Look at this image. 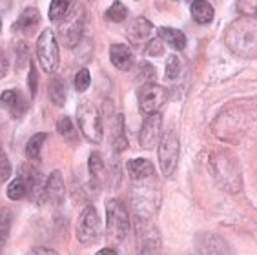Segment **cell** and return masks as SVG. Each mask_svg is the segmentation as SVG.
Masks as SVG:
<instances>
[{
    "mask_svg": "<svg viewBox=\"0 0 257 255\" xmlns=\"http://www.w3.org/2000/svg\"><path fill=\"white\" fill-rule=\"evenodd\" d=\"M20 175L24 177L26 188H28V197H30L31 201H39V202L44 201L46 199V193H44L46 182H42L40 173L35 172L31 166H24V168H20Z\"/></svg>",
    "mask_w": 257,
    "mask_h": 255,
    "instance_id": "cell-12",
    "label": "cell"
},
{
    "mask_svg": "<svg viewBox=\"0 0 257 255\" xmlns=\"http://www.w3.org/2000/svg\"><path fill=\"white\" fill-rule=\"evenodd\" d=\"M161 135H163V115L161 113H152L146 115L143 126L139 130V144L144 150H154L157 143H161Z\"/></svg>",
    "mask_w": 257,
    "mask_h": 255,
    "instance_id": "cell-11",
    "label": "cell"
},
{
    "mask_svg": "<svg viewBox=\"0 0 257 255\" xmlns=\"http://www.w3.org/2000/svg\"><path fill=\"white\" fill-rule=\"evenodd\" d=\"M37 59L46 73H55L59 68V40L51 30H44L37 39Z\"/></svg>",
    "mask_w": 257,
    "mask_h": 255,
    "instance_id": "cell-7",
    "label": "cell"
},
{
    "mask_svg": "<svg viewBox=\"0 0 257 255\" xmlns=\"http://www.w3.org/2000/svg\"><path fill=\"white\" fill-rule=\"evenodd\" d=\"M0 31H2V19H0Z\"/></svg>",
    "mask_w": 257,
    "mask_h": 255,
    "instance_id": "cell-42",
    "label": "cell"
},
{
    "mask_svg": "<svg viewBox=\"0 0 257 255\" xmlns=\"http://www.w3.org/2000/svg\"><path fill=\"white\" fill-rule=\"evenodd\" d=\"M102 233V224H100L99 213L91 204L80 211L79 222H77V239H79L80 244H93L97 242Z\"/></svg>",
    "mask_w": 257,
    "mask_h": 255,
    "instance_id": "cell-9",
    "label": "cell"
},
{
    "mask_svg": "<svg viewBox=\"0 0 257 255\" xmlns=\"http://www.w3.org/2000/svg\"><path fill=\"white\" fill-rule=\"evenodd\" d=\"M88 170H89V175H91V186H95L97 190H99L100 179H102V173H104V161H102V155H100L99 152L89 153Z\"/></svg>",
    "mask_w": 257,
    "mask_h": 255,
    "instance_id": "cell-24",
    "label": "cell"
},
{
    "mask_svg": "<svg viewBox=\"0 0 257 255\" xmlns=\"http://www.w3.org/2000/svg\"><path fill=\"white\" fill-rule=\"evenodd\" d=\"M68 11H69V0H51L48 17H50L51 22H60V20L68 15Z\"/></svg>",
    "mask_w": 257,
    "mask_h": 255,
    "instance_id": "cell-28",
    "label": "cell"
},
{
    "mask_svg": "<svg viewBox=\"0 0 257 255\" xmlns=\"http://www.w3.org/2000/svg\"><path fill=\"white\" fill-rule=\"evenodd\" d=\"M139 109L143 115H152L163 108L168 100V89L157 82H144L137 93Z\"/></svg>",
    "mask_w": 257,
    "mask_h": 255,
    "instance_id": "cell-8",
    "label": "cell"
},
{
    "mask_svg": "<svg viewBox=\"0 0 257 255\" xmlns=\"http://www.w3.org/2000/svg\"><path fill=\"white\" fill-rule=\"evenodd\" d=\"M190 15H192V19L197 24L206 26L215 17V10H213V6L208 0H192V4H190Z\"/></svg>",
    "mask_w": 257,
    "mask_h": 255,
    "instance_id": "cell-18",
    "label": "cell"
},
{
    "mask_svg": "<svg viewBox=\"0 0 257 255\" xmlns=\"http://www.w3.org/2000/svg\"><path fill=\"white\" fill-rule=\"evenodd\" d=\"M154 35V24L144 17H135L128 26V39L132 44L139 46L143 42H148Z\"/></svg>",
    "mask_w": 257,
    "mask_h": 255,
    "instance_id": "cell-13",
    "label": "cell"
},
{
    "mask_svg": "<svg viewBox=\"0 0 257 255\" xmlns=\"http://www.w3.org/2000/svg\"><path fill=\"white\" fill-rule=\"evenodd\" d=\"M126 130H124V115H115L113 135H111V146L117 153L128 150V139H126Z\"/></svg>",
    "mask_w": 257,
    "mask_h": 255,
    "instance_id": "cell-23",
    "label": "cell"
},
{
    "mask_svg": "<svg viewBox=\"0 0 257 255\" xmlns=\"http://www.w3.org/2000/svg\"><path fill=\"white\" fill-rule=\"evenodd\" d=\"M152 179L154 177H150L146 181H137L132 188V204L137 217H150L157 208L159 193L154 191L155 188L152 186Z\"/></svg>",
    "mask_w": 257,
    "mask_h": 255,
    "instance_id": "cell-6",
    "label": "cell"
},
{
    "mask_svg": "<svg viewBox=\"0 0 257 255\" xmlns=\"http://www.w3.org/2000/svg\"><path fill=\"white\" fill-rule=\"evenodd\" d=\"M106 230L111 242H122L130 233L128 210L119 199H109L106 202Z\"/></svg>",
    "mask_w": 257,
    "mask_h": 255,
    "instance_id": "cell-3",
    "label": "cell"
},
{
    "mask_svg": "<svg viewBox=\"0 0 257 255\" xmlns=\"http://www.w3.org/2000/svg\"><path fill=\"white\" fill-rule=\"evenodd\" d=\"M17 69H20L22 66L26 64V60H28V48H26V44H22L20 42L19 46H17Z\"/></svg>",
    "mask_w": 257,
    "mask_h": 255,
    "instance_id": "cell-37",
    "label": "cell"
},
{
    "mask_svg": "<svg viewBox=\"0 0 257 255\" xmlns=\"http://www.w3.org/2000/svg\"><path fill=\"white\" fill-rule=\"evenodd\" d=\"M28 88H30L31 98L37 97V91H39V71H37V66H35V62L30 64V73H28Z\"/></svg>",
    "mask_w": 257,
    "mask_h": 255,
    "instance_id": "cell-32",
    "label": "cell"
},
{
    "mask_svg": "<svg viewBox=\"0 0 257 255\" xmlns=\"http://www.w3.org/2000/svg\"><path fill=\"white\" fill-rule=\"evenodd\" d=\"M159 39L163 40L164 44H168L170 48L177 49V51H183L186 48V35L183 33L181 30L177 28H168V26H163V28H159L157 30Z\"/></svg>",
    "mask_w": 257,
    "mask_h": 255,
    "instance_id": "cell-19",
    "label": "cell"
},
{
    "mask_svg": "<svg viewBox=\"0 0 257 255\" xmlns=\"http://www.w3.org/2000/svg\"><path fill=\"white\" fill-rule=\"evenodd\" d=\"M224 42L241 59H257V19L241 15L226 28Z\"/></svg>",
    "mask_w": 257,
    "mask_h": 255,
    "instance_id": "cell-1",
    "label": "cell"
},
{
    "mask_svg": "<svg viewBox=\"0 0 257 255\" xmlns=\"http://www.w3.org/2000/svg\"><path fill=\"white\" fill-rule=\"evenodd\" d=\"M235 4L241 15H257V0H237Z\"/></svg>",
    "mask_w": 257,
    "mask_h": 255,
    "instance_id": "cell-36",
    "label": "cell"
},
{
    "mask_svg": "<svg viewBox=\"0 0 257 255\" xmlns=\"http://www.w3.org/2000/svg\"><path fill=\"white\" fill-rule=\"evenodd\" d=\"M75 89L77 91H86V89L89 88V84H91V75H89V71L86 68H80L79 71H77V75H75Z\"/></svg>",
    "mask_w": 257,
    "mask_h": 255,
    "instance_id": "cell-31",
    "label": "cell"
},
{
    "mask_svg": "<svg viewBox=\"0 0 257 255\" xmlns=\"http://www.w3.org/2000/svg\"><path fill=\"white\" fill-rule=\"evenodd\" d=\"M39 24H40V11L37 10V8H33V6H30V8H26V10L20 13L15 28L20 31H24V33H33V30Z\"/></svg>",
    "mask_w": 257,
    "mask_h": 255,
    "instance_id": "cell-20",
    "label": "cell"
},
{
    "mask_svg": "<svg viewBox=\"0 0 257 255\" xmlns=\"http://www.w3.org/2000/svg\"><path fill=\"white\" fill-rule=\"evenodd\" d=\"M137 246L141 255H159L161 250V233L150 217H137Z\"/></svg>",
    "mask_w": 257,
    "mask_h": 255,
    "instance_id": "cell-10",
    "label": "cell"
},
{
    "mask_svg": "<svg viewBox=\"0 0 257 255\" xmlns=\"http://www.w3.org/2000/svg\"><path fill=\"white\" fill-rule=\"evenodd\" d=\"M126 170H128V175L132 177L134 182L146 181V179L155 175V168L148 159H132L126 162Z\"/></svg>",
    "mask_w": 257,
    "mask_h": 255,
    "instance_id": "cell-16",
    "label": "cell"
},
{
    "mask_svg": "<svg viewBox=\"0 0 257 255\" xmlns=\"http://www.w3.org/2000/svg\"><path fill=\"white\" fill-rule=\"evenodd\" d=\"M159 166L164 177H172L179 166V157H181V141L179 133L175 130H168L161 137V143L157 148Z\"/></svg>",
    "mask_w": 257,
    "mask_h": 255,
    "instance_id": "cell-4",
    "label": "cell"
},
{
    "mask_svg": "<svg viewBox=\"0 0 257 255\" xmlns=\"http://www.w3.org/2000/svg\"><path fill=\"white\" fill-rule=\"evenodd\" d=\"M8 69H10V60L6 57L4 49L0 48V79H4L6 75H8Z\"/></svg>",
    "mask_w": 257,
    "mask_h": 255,
    "instance_id": "cell-39",
    "label": "cell"
},
{
    "mask_svg": "<svg viewBox=\"0 0 257 255\" xmlns=\"http://www.w3.org/2000/svg\"><path fill=\"white\" fill-rule=\"evenodd\" d=\"M11 230V213L8 210H0V250L4 248Z\"/></svg>",
    "mask_w": 257,
    "mask_h": 255,
    "instance_id": "cell-29",
    "label": "cell"
},
{
    "mask_svg": "<svg viewBox=\"0 0 257 255\" xmlns=\"http://www.w3.org/2000/svg\"><path fill=\"white\" fill-rule=\"evenodd\" d=\"M141 69H143V79L146 80V82H155V68L154 66L143 62L141 64Z\"/></svg>",
    "mask_w": 257,
    "mask_h": 255,
    "instance_id": "cell-38",
    "label": "cell"
},
{
    "mask_svg": "<svg viewBox=\"0 0 257 255\" xmlns=\"http://www.w3.org/2000/svg\"><path fill=\"white\" fill-rule=\"evenodd\" d=\"M95 255H117V251L113 248H102V250H99Z\"/></svg>",
    "mask_w": 257,
    "mask_h": 255,
    "instance_id": "cell-41",
    "label": "cell"
},
{
    "mask_svg": "<svg viewBox=\"0 0 257 255\" xmlns=\"http://www.w3.org/2000/svg\"><path fill=\"white\" fill-rule=\"evenodd\" d=\"M181 59H179L177 55H168V59H166V79L168 80H175L181 75Z\"/></svg>",
    "mask_w": 257,
    "mask_h": 255,
    "instance_id": "cell-30",
    "label": "cell"
},
{
    "mask_svg": "<svg viewBox=\"0 0 257 255\" xmlns=\"http://www.w3.org/2000/svg\"><path fill=\"white\" fill-rule=\"evenodd\" d=\"M109 60L120 71H130V69L134 68V53H132V49L126 44H120V42H115V44L109 46Z\"/></svg>",
    "mask_w": 257,
    "mask_h": 255,
    "instance_id": "cell-15",
    "label": "cell"
},
{
    "mask_svg": "<svg viewBox=\"0 0 257 255\" xmlns=\"http://www.w3.org/2000/svg\"><path fill=\"white\" fill-rule=\"evenodd\" d=\"M77 122L80 133L88 139L91 144H99L102 141V120L99 111L89 100H82L77 108Z\"/></svg>",
    "mask_w": 257,
    "mask_h": 255,
    "instance_id": "cell-5",
    "label": "cell"
},
{
    "mask_svg": "<svg viewBox=\"0 0 257 255\" xmlns=\"http://www.w3.org/2000/svg\"><path fill=\"white\" fill-rule=\"evenodd\" d=\"M126 17H128V8H126L120 0H115L113 4L106 10V13H104V19L108 20V22H115V24L124 22Z\"/></svg>",
    "mask_w": 257,
    "mask_h": 255,
    "instance_id": "cell-26",
    "label": "cell"
},
{
    "mask_svg": "<svg viewBox=\"0 0 257 255\" xmlns=\"http://www.w3.org/2000/svg\"><path fill=\"white\" fill-rule=\"evenodd\" d=\"M11 172H13V168H11V162L6 155V152L0 148V182H6L8 179L11 177Z\"/></svg>",
    "mask_w": 257,
    "mask_h": 255,
    "instance_id": "cell-34",
    "label": "cell"
},
{
    "mask_svg": "<svg viewBox=\"0 0 257 255\" xmlns=\"http://www.w3.org/2000/svg\"><path fill=\"white\" fill-rule=\"evenodd\" d=\"M86 26V13L82 6H75L68 11V15L59 22V30L57 37L66 48H75L80 44L82 33H84Z\"/></svg>",
    "mask_w": 257,
    "mask_h": 255,
    "instance_id": "cell-2",
    "label": "cell"
},
{
    "mask_svg": "<svg viewBox=\"0 0 257 255\" xmlns=\"http://www.w3.org/2000/svg\"><path fill=\"white\" fill-rule=\"evenodd\" d=\"M6 193H8V197H10L11 201H20L24 195H28V188H26L24 177L20 175V177H17V179H13V181L8 184Z\"/></svg>",
    "mask_w": 257,
    "mask_h": 255,
    "instance_id": "cell-27",
    "label": "cell"
},
{
    "mask_svg": "<svg viewBox=\"0 0 257 255\" xmlns=\"http://www.w3.org/2000/svg\"><path fill=\"white\" fill-rule=\"evenodd\" d=\"M48 93H50V98L51 102L55 104V106H59V108H62L66 104V98H68V84H66V80L62 79V77H53V79L50 80V86H48Z\"/></svg>",
    "mask_w": 257,
    "mask_h": 255,
    "instance_id": "cell-21",
    "label": "cell"
},
{
    "mask_svg": "<svg viewBox=\"0 0 257 255\" xmlns=\"http://www.w3.org/2000/svg\"><path fill=\"white\" fill-rule=\"evenodd\" d=\"M46 199L51 201V204L59 206L64 202L66 197V186H64V179H62V173L59 170L50 173V177L46 179V186H44Z\"/></svg>",
    "mask_w": 257,
    "mask_h": 255,
    "instance_id": "cell-14",
    "label": "cell"
},
{
    "mask_svg": "<svg viewBox=\"0 0 257 255\" xmlns=\"http://www.w3.org/2000/svg\"><path fill=\"white\" fill-rule=\"evenodd\" d=\"M0 102L4 104L6 108H10L11 115L15 118L22 117L26 113V109H28V102H26L24 97H22L17 89H6V91H2Z\"/></svg>",
    "mask_w": 257,
    "mask_h": 255,
    "instance_id": "cell-17",
    "label": "cell"
},
{
    "mask_svg": "<svg viewBox=\"0 0 257 255\" xmlns=\"http://www.w3.org/2000/svg\"><path fill=\"white\" fill-rule=\"evenodd\" d=\"M204 251L208 255H235V251L230 248L223 237L217 235H206L204 237Z\"/></svg>",
    "mask_w": 257,
    "mask_h": 255,
    "instance_id": "cell-22",
    "label": "cell"
},
{
    "mask_svg": "<svg viewBox=\"0 0 257 255\" xmlns=\"http://www.w3.org/2000/svg\"><path fill=\"white\" fill-rule=\"evenodd\" d=\"M48 141V133H35L33 137L28 141L26 144V155L31 161H37L40 157V152H42V146Z\"/></svg>",
    "mask_w": 257,
    "mask_h": 255,
    "instance_id": "cell-25",
    "label": "cell"
},
{
    "mask_svg": "<svg viewBox=\"0 0 257 255\" xmlns=\"http://www.w3.org/2000/svg\"><path fill=\"white\" fill-rule=\"evenodd\" d=\"M28 255H59L55 250H51V248H44V246H37V248H33V250L30 251Z\"/></svg>",
    "mask_w": 257,
    "mask_h": 255,
    "instance_id": "cell-40",
    "label": "cell"
},
{
    "mask_svg": "<svg viewBox=\"0 0 257 255\" xmlns=\"http://www.w3.org/2000/svg\"><path fill=\"white\" fill-rule=\"evenodd\" d=\"M57 132L66 139L75 137V130H73V122L69 117H60L59 122H57Z\"/></svg>",
    "mask_w": 257,
    "mask_h": 255,
    "instance_id": "cell-33",
    "label": "cell"
},
{
    "mask_svg": "<svg viewBox=\"0 0 257 255\" xmlns=\"http://www.w3.org/2000/svg\"><path fill=\"white\" fill-rule=\"evenodd\" d=\"M164 53V42L161 39H150L148 40V48H146V55L148 57H161Z\"/></svg>",
    "mask_w": 257,
    "mask_h": 255,
    "instance_id": "cell-35",
    "label": "cell"
}]
</instances>
